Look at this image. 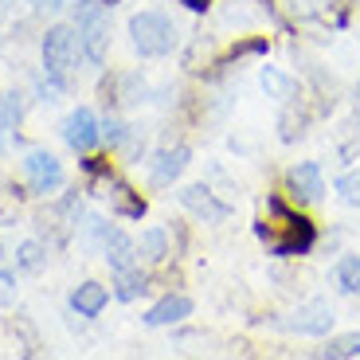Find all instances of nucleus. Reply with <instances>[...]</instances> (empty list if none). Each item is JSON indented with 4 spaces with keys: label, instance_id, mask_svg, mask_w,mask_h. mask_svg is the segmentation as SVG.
Here are the masks:
<instances>
[{
    "label": "nucleus",
    "instance_id": "nucleus-6",
    "mask_svg": "<svg viewBox=\"0 0 360 360\" xmlns=\"http://www.w3.org/2000/svg\"><path fill=\"white\" fill-rule=\"evenodd\" d=\"M24 176H27V184H32L36 196H51V192L63 188V180H67L59 157L47 153V149H32V153L24 157Z\"/></svg>",
    "mask_w": 360,
    "mask_h": 360
},
{
    "label": "nucleus",
    "instance_id": "nucleus-14",
    "mask_svg": "<svg viewBox=\"0 0 360 360\" xmlns=\"http://www.w3.org/2000/svg\"><path fill=\"white\" fill-rule=\"evenodd\" d=\"M110 302V290L102 282H82V286L71 290V309L79 317H98Z\"/></svg>",
    "mask_w": 360,
    "mask_h": 360
},
{
    "label": "nucleus",
    "instance_id": "nucleus-27",
    "mask_svg": "<svg viewBox=\"0 0 360 360\" xmlns=\"http://www.w3.org/2000/svg\"><path fill=\"white\" fill-rule=\"evenodd\" d=\"M4 8H8V0H0V16H4Z\"/></svg>",
    "mask_w": 360,
    "mask_h": 360
},
{
    "label": "nucleus",
    "instance_id": "nucleus-3",
    "mask_svg": "<svg viewBox=\"0 0 360 360\" xmlns=\"http://www.w3.org/2000/svg\"><path fill=\"white\" fill-rule=\"evenodd\" d=\"M129 39H134V51L145 59H161L176 47V24H172L165 12H134L129 16Z\"/></svg>",
    "mask_w": 360,
    "mask_h": 360
},
{
    "label": "nucleus",
    "instance_id": "nucleus-29",
    "mask_svg": "<svg viewBox=\"0 0 360 360\" xmlns=\"http://www.w3.org/2000/svg\"><path fill=\"white\" fill-rule=\"evenodd\" d=\"M106 4H117V0H106Z\"/></svg>",
    "mask_w": 360,
    "mask_h": 360
},
{
    "label": "nucleus",
    "instance_id": "nucleus-12",
    "mask_svg": "<svg viewBox=\"0 0 360 360\" xmlns=\"http://www.w3.org/2000/svg\"><path fill=\"white\" fill-rule=\"evenodd\" d=\"M102 196L110 200V207H114L122 219H141L145 207H149L141 192H134L126 180H117V176H106V192H102Z\"/></svg>",
    "mask_w": 360,
    "mask_h": 360
},
{
    "label": "nucleus",
    "instance_id": "nucleus-25",
    "mask_svg": "<svg viewBox=\"0 0 360 360\" xmlns=\"http://www.w3.org/2000/svg\"><path fill=\"white\" fill-rule=\"evenodd\" d=\"M32 4V12H59L67 8V0H27Z\"/></svg>",
    "mask_w": 360,
    "mask_h": 360
},
{
    "label": "nucleus",
    "instance_id": "nucleus-26",
    "mask_svg": "<svg viewBox=\"0 0 360 360\" xmlns=\"http://www.w3.org/2000/svg\"><path fill=\"white\" fill-rule=\"evenodd\" d=\"M180 4H184V8H192V12H204L212 0H180Z\"/></svg>",
    "mask_w": 360,
    "mask_h": 360
},
{
    "label": "nucleus",
    "instance_id": "nucleus-30",
    "mask_svg": "<svg viewBox=\"0 0 360 360\" xmlns=\"http://www.w3.org/2000/svg\"><path fill=\"white\" fill-rule=\"evenodd\" d=\"M0 134H4V129H0Z\"/></svg>",
    "mask_w": 360,
    "mask_h": 360
},
{
    "label": "nucleus",
    "instance_id": "nucleus-11",
    "mask_svg": "<svg viewBox=\"0 0 360 360\" xmlns=\"http://www.w3.org/2000/svg\"><path fill=\"white\" fill-rule=\"evenodd\" d=\"M192 153L188 145H176V149H161V153L153 157V165H149V180H153V188H169L172 180L180 176V172L188 169Z\"/></svg>",
    "mask_w": 360,
    "mask_h": 360
},
{
    "label": "nucleus",
    "instance_id": "nucleus-1",
    "mask_svg": "<svg viewBox=\"0 0 360 360\" xmlns=\"http://www.w3.org/2000/svg\"><path fill=\"white\" fill-rule=\"evenodd\" d=\"M255 235L274 259H297L317 247V224L297 207H290L282 196H266V216L255 224Z\"/></svg>",
    "mask_w": 360,
    "mask_h": 360
},
{
    "label": "nucleus",
    "instance_id": "nucleus-23",
    "mask_svg": "<svg viewBox=\"0 0 360 360\" xmlns=\"http://www.w3.org/2000/svg\"><path fill=\"white\" fill-rule=\"evenodd\" d=\"M98 134H102V141H106L110 149H122V145H126V137H129V126L122 122V117H106Z\"/></svg>",
    "mask_w": 360,
    "mask_h": 360
},
{
    "label": "nucleus",
    "instance_id": "nucleus-9",
    "mask_svg": "<svg viewBox=\"0 0 360 360\" xmlns=\"http://www.w3.org/2000/svg\"><path fill=\"white\" fill-rule=\"evenodd\" d=\"M286 192L297 204H321L325 200V176L314 161H302L286 172Z\"/></svg>",
    "mask_w": 360,
    "mask_h": 360
},
{
    "label": "nucleus",
    "instance_id": "nucleus-20",
    "mask_svg": "<svg viewBox=\"0 0 360 360\" xmlns=\"http://www.w3.org/2000/svg\"><path fill=\"white\" fill-rule=\"evenodd\" d=\"M47 262V247L39 243V239H24V243L16 247V266L27 270V274H36L39 266Z\"/></svg>",
    "mask_w": 360,
    "mask_h": 360
},
{
    "label": "nucleus",
    "instance_id": "nucleus-28",
    "mask_svg": "<svg viewBox=\"0 0 360 360\" xmlns=\"http://www.w3.org/2000/svg\"><path fill=\"white\" fill-rule=\"evenodd\" d=\"M0 259H4V247H0Z\"/></svg>",
    "mask_w": 360,
    "mask_h": 360
},
{
    "label": "nucleus",
    "instance_id": "nucleus-8",
    "mask_svg": "<svg viewBox=\"0 0 360 360\" xmlns=\"http://www.w3.org/2000/svg\"><path fill=\"white\" fill-rule=\"evenodd\" d=\"M176 196H180V204L188 207L196 219H204V224H224V219L231 216V204L216 200V192L207 188V184H188V188H180Z\"/></svg>",
    "mask_w": 360,
    "mask_h": 360
},
{
    "label": "nucleus",
    "instance_id": "nucleus-17",
    "mask_svg": "<svg viewBox=\"0 0 360 360\" xmlns=\"http://www.w3.org/2000/svg\"><path fill=\"white\" fill-rule=\"evenodd\" d=\"M137 255H141L145 262H165L169 259V235H165V227H149V231H141Z\"/></svg>",
    "mask_w": 360,
    "mask_h": 360
},
{
    "label": "nucleus",
    "instance_id": "nucleus-5",
    "mask_svg": "<svg viewBox=\"0 0 360 360\" xmlns=\"http://www.w3.org/2000/svg\"><path fill=\"white\" fill-rule=\"evenodd\" d=\"M333 306L329 302H321V297H314V302H306V306H297L290 317H282L278 329H286V333H297V337H325L329 329H333Z\"/></svg>",
    "mask_w": 360,
    "mask_h": 360
},
{
    "label": "nucleus",
    "instance_id": "nucleus-19",
    "mask_svg": "<svg viewBox=\"0 0 360 360\" xmlns=\"http://www.w3.org/2000/svg\"><path fill=\"white\" fill-rule=\"evenodd\" d=\"M337 290L341 294H360V255H345L341 262H337Z\"/></svg>",
    "mask_w": 360,
    "mask_h": 360
},
{
    "label": "nucleus",
    "instance_id": "nucleus-15",
    "mask_svg": "<svg viewBox=\"0 0 360 360\" xmlns=\"http://www.w3.org/2000/svg\"><path fill=\"white\" fill-rule=\"evenodd\" d=\"M145 290H149V278H145L137 266L117 270V282H114V297H117V302H137Z\"/></svg>",
    "mask_w": 360,
    "mask_h": 360
},
{
    "label": "nucleus",
    "instance_id": "nucleus-7",
    "mask_svg": "<svg viewBox=\"0 0 360 360\" xmlns=\"http://www.w3.org/2000/svg\"><path fill=\"white\" fill-rule=\"evenodd\" d=\"M98 129H102V122L94 117V110H90V106H75L71 114L63 117V141L71 145L75 153H90V149L102 141Z\"/></svg>",
    "mask_w": 360,
    "mask_h": 360
},
{
    "label": "nucleus",
    "instance_id": "nucleus-2",
    "mask_svg": "<svg viewBox=\"0 0 360 360\" xmlns=\"http://www.w3.org/2000/svg\"><path fill=\"white\" fill-rule=\"evenodd\" d=\"M75 32H79V47L94 67L106 63L110 51V12L106 0H79L75 4Z\"/></svg>",
    "mask_w": 360,
    "mask_h": 360
},
{
    "label": "nucleus",
    "instance_id": "nucleus-22",
    "mask_svg": "<svg viewBox=\"0 0 360 360\" xmlns=\"http://www.w3.org/2000/svg\"><path fill=\"white\" fill-rule=\"evenodd\" d=\"M337 196L349 207H360V169H349L337 176Z\"/></svg>",
    "mask_w": 360,
    "mask_h": 360
},
{
    "label": "nucleus",
    "instance_id": "nucleus-4",
    "mask_svg": "<svg viewBox=\"0 0 360 360\" xmlns=\"http://www.w3.org/2000/svg\"><path fill=\"white\" fill-rule=\"evenodd\" d=\"M39 51H44V71L51 75V79L71 82V71H75L79 51H82V47H79V32H75L71 24H51V27H47Z\"/></svg>",
    "mask_w": 360,
    "mask_h": 360
},
{
    "label": "nucleus",
    "instance_id": "nucleus-13",
    "mask_svg": "<svg viewBox=\"0 0 360 360\" xmlns=\"http://www.w3.org/2000/svg\"><path fill=\"white\" fill-rule=\"evenodd\" d=\"M184 317H192V297H184V294H169V297H161L157 306L145 309L141 321L149 325V329H165V325L184 321Z\"/></svg>",
    "mask_w": 360,
    "mask_h": 360
},
{
    "label": "nucleus",
    "instance_id": "nucleus-21",
    "mask_svg": "<svg viewBox=\"0 0 360 360\" xmlns=\"http://www.w3.org/2000/svg\"><path fill=\"white\" fill-rule=\"evenodd\" d=\"M325 356H333V360H352V356H360V333L333 337V341L325 345Z\"/></svg>",
    "mask_w": 360,
    "mask_h": 360
},
{
    "label": "nucleus",
    "instance_id": "nucleus-24",
    "mask_svg": "<svg viewBox=\"0 0 360 360\" xmlns=\"http://www.w3.org/2000/svg\"><path fill=\"white\" fill-rule=\"evenodd\" d=\"M16 297V270H0V306H12Z\"/></svg>",
    "mask_w": 360,
    "mask_h": 360
},
{
    "label": "nucleus",
    "instance_id": "nucleus-16",
    "mask_svg": "<svg viewBox=\"0 0 360 360\" xmlns=\"http://www.w3.org/2000/svg\"><path fill=\"white\" fill-rule=\"evenodd\" d=\"M259 82H262V90H266L270 98L290 102V98L297 94V82L290 79V75H282L278 67H262V71H259Z\"/></svg>",
    "mask_w": 360,
    "mask_h": 360
},
{
    "label": "nucleus",
    "instance_id": "nucleus-10",
    "mask_svg": "<svg viewBox=\"0 0 360 360\" xmlns=\"http://www.w3.org/2000/svg\"><path fill=\"white\" fill-rule=\"evenodd\" d=\"M98 251H102V259L110 262V270H129V266H137V243L129 239L126 231H117V227H110L106 235H102V243H98Z\"/></svg>",
    "mask_w": 360,
    "mask_h": 360
},
{
    "label": "nucleus",
    "instance_id": "nucleus-18",
    "mask_svg": "<svg viewBox=\"0 0 360 360\" xmlns=\"http://www.w3.org/2000/svg\"><path fill=\"white\" fill-rule=\"evenodd\" d=\"M27 114V98L20 94V90H8V94H0V129L8 134V129H16L20 122H24Z\"/></svg>",
    "mask_w": 360,
    "mask_h": 360
}]
</instances>
